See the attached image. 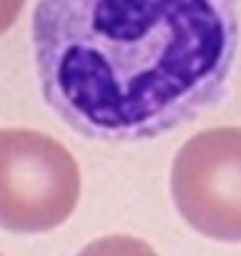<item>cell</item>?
<instances>
[{"instance_id":"3","label":"cell","mask_w":241,"mask_h":256,"mask_svg":"<svg viewBox=\"0 0 241 256\" xmlns=\"http://www.w3.org/2000/svg\"><path fill=\"white\" fill-rule=\"evenodd\" d=\"M181 218L216 241H241V128L221 126L188 138L171 166Z\"/></svg>"},{"instance_id":"5","label":"cell","mask_w":241,"mask_h":256,"mask_svg":"<svg viewBox=\"0 0 241 256\" xmlns=\"http://www.w3.org/2000/svg\"><path fill=\"white\" fill-rule=\"evenodd\" d=\"M23 3L26 0H0V36L16 23V18L23 10Z\"/></svg>"},{"instance_id":"2","label":"cell","mask_w":241,"mask_h":256,"mask_svg":"<svg viewBox=\"0 0 241 256\" xmlns=\"http://www.w3.org/2000/svg\"><path fill=\"white\" fill-rule=\"evenodd\" d=\"M78 196L80 174L66 146L28 128H0V226L13 234L53 231Z\"/></svg>"},{"instance_id":"4","label":"cell","mask_w":241,"mask_h":256,"mask_svg":"<svg viewBox=\"0 0 241 256\" xmlns=\"http://www.w3.org/2000/svg\"><path fill=\"white\" fill-rule=\"evenodd\" d=\"M76 256H158V254L136 236H103L90 241Z\"/></svg>"},{"instance_id":"1","label":"cell","mask_w":241,"mask_h":256,"mask_svg":"<svg viewBox=\"0 0 241 256\" xmlns=\"http://www.w3.org/2000/svg\"><path fill=\"white\" fill-rule=\"evenodd\" d=\"M238 43L236 0H38L33 53L73 131L144 141L214 108Z\"/></svg>"}]
</instances>
